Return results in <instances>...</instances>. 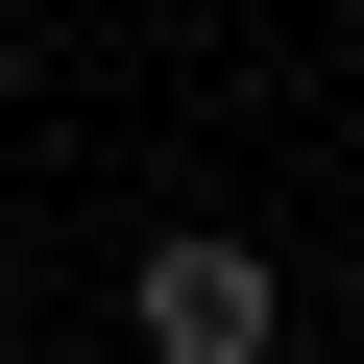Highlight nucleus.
<instances>
[{
	"mask_svg": "<svg viewBox=\"0 0 364 364\" xmlns=\"http://www.w3.org/2000/svg\"><path fill=\"white\" fill-rule=\"evenodd\" d=\"M122 340H146V364H291V291H267V243L195 219V243H146V267H122Z\"/></svg>",
	"mask_w": 364,
	"mask_h": 364,
	"instance_id": "nucleus-1",
	"label": "nucleus"
},
{
	"mask_svg": "<svg viewBox=\"0 0 364 364\" xmlns=\"http://www.w3.org/2000/svg\"><path fill=\"white\" fill-rule=\"evenodd\" d=\"M340 73H364V25H340Z\"/></svg>",
	"mask_w": 364,
	"mask_h": 364,
	"instance_id": "nucleus-2",
	"label": "nucleus"
}]
</instances>
